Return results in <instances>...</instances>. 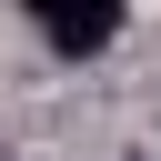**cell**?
I'll return each instance as SVG.
<instances>
[{
    "instance_id": "1",
    "label": "cell",
    "mask_w": 161,
    "mask_h": 161,
    "mask_svg": "<svg viewBox=\"0 0 161 161\" xmlns=\"http://www.w3.org/2000/svg\"><path fill=\"white\" fill-rule=\"evenodd\" d=\"M40 40H50L60 60H91V50L121 40V10H111V0H91V10H80V0H40Z\"/></svg>"
}]
</instances>
